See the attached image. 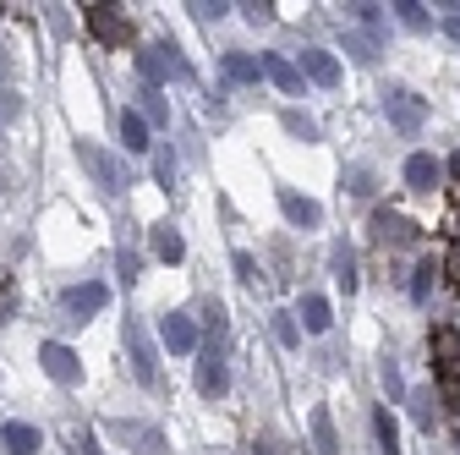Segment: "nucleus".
<instances>
[{"label": "nucleus", "instance_id": "72a5a7b5", "mask_svg": "<svg viewBox=\"0 0 460 455\" xmlns=\"http://www.w3.org/2000/svg\"><path fill=\"white\" fill-rule=\"evenodd\" d=\"M351 17H357L362 28H378V17H384V6H351Z\"/></svg>", "mask_w": 460, "mask_h": 455}, {"label": "nucleus", "instance_id": "4be33fe9", "mask_svg": "<svg viewBox=\"0 0 460 455\" xmlns=\"http://www.w3.org/2000/svg\"><path fill=\"white\" fill-rule=\"evenodd\" d=\"M154 253H159L164 263H181V253H187L181 231H170V225H159V231H154Z\"/></svg>", "mask_w": 460, "mask_h": 455}, {"label": "nucleus", "instance_id": "ea45409f", "mask_svg": "<svg viewBox=\"0 0 460 455\" xmlns=\"http://www.w3.org/2000/svg\"><path fill=\"white\" fill-rule=\"evenodd\" d=\"M12 77V61H6V49H0V83H6Z\"/></svg>", "mask_w": 460, "mask_h": 455}, {"label": "nucleus", "instance_id": "9d476101", "mask_svg": "<svg viewBox=\"0 0 460 455\" xmlns=\"http://www.w3.org/2000/svg\"><path fill=\"white\" fill-rule=\"evenodd\" d=\"M302 77L318 83V88H334L340 83V61H334L329 49H302Z\"/></svg>", "mask_w": 460, "mask_h": 455}, {"label": "nucleus", "instance_id": "6ab92c4d", "mask_svg": "<svg viewBox=\"0 0 460 455\" xmlns=\"http://www.w3.org/2000/svg\"><path fill=\"white\" fill-rule=\"evenodd\" d=\"M225 77L230 83H258L263 77V61H252V55H242V49H230L225 55Z\"/></svg>", "mask_w": 460, "mask_h": 455}, {"label": "nucleus", "instance_id": "bb28decb", "mask_svg": "<svg viewBox=\"0 0 460 455\" xmlns=\"http://www.w3.org/2000/svg\"><path fill=\"white\" fill-rule=\"evenodd\" d=\"M400 22H406V28H428V6H417V0H400Z\"/></svg>", "mask_w": 460, "mask_h": 455}, {"label": "nucleus", "instance_id": "a211bd4d", "mask_svg": "<svg viewBox=\"0 0 460 455\" xmlns=\"http://www.w3.org/2000/svg\"><path fill=\"white\" fill-rule=\"evenodd\" d=\"M313 444H318V455H340V433H334L329 406H313Z\"/></svg>", "mask_w": 460, "mask_h": 455}, {"label": "nucleus", "instance_id": "9b49d317", "mask_svg": "<svg viewBox=\"0 0 460 455\" xmlns=\"http://www.w3.org/2000/svg\"><path fill=\"white\" fill-rule=\"evenodd\" d=\"M198 389H203V395H225V389H230V373H225L219 346H208V352H203V362H198Z\"/></svg>", "mask_w": 460, "mask_h": 455}, {"label": "nucleus", "instance_id": "20e7f679", "mask_svg": "<svg viewBox=\"0 0 460 455\" xmlns=\"http://www.w3.org/2000/svg\"><path fill=\"white\" fill-rule=\"evenodd\" d=\"M384 116H389L400 132H422L428 110H422V99H417L411 88H389V94H384Z\"/></svg>", "mask_w": 460, "mask_h": 455}, {"label": "nucleus", "instance_id": "f704fd0d", "mask_svg": "<svg viewBox=\"0 0 460 455\" xmlns=\"http://www.w3.org/2000/svg\"><path fill=\"white\" fill-rule=\"evenodd\" d=\"M285 127H291V132H302V138H318V127H313L307 116H296V110H291V116H285Z\"/></svg>", "mask_w": 460, "mask_h": 455}, {"label": "nucleus", "instance_id": "1a4fd4ad", "mask_svg": "<svg viewBox=\"0 0 460 455\" xmlns=\"http://www.w3.org/2000/svg\"><path fill=\"white\" fill-rule=\"evenodd\" d=\"M127 346H132V373H137V384H154L159 368H154V346H148L143 324H127Z\"/></svg>", "mask_w": 460, "mask_h": 455}, {"label": "nucleus", "instance_id": "393cba45", "mask_svg": "<svg viewBox=\"0 0 460 455\" xmlns=\"http://www.w3.org/2000/svg\"><path fill=\"white\" fill-rule=\"evenodd\" d=\"M203 329H208V346H219V340H225V308H219V302H208Z\"/></svg>", "mask_w": 460, "mask_h": 455}, {"label": "nucleus", "instance_id": "7c9ffc66", "mask_svg": "<svg viewBox=\"0 0 460 455\" xmlns=\"http://www.w3.org/2000/svg\"><path fill=\"white\" fill-rule=\"evenodd\" d=\"M143 116H148V121H164V99H159L154 88H143Z\"/></svg>", "mask_w": 460, "mask_h": 455}, {"label": "nucleus", "instance_id": "37998d69", "mask_svg": "<svg viewBox=\"0 0 460 455\" xmlns=\"http://www.w3.org/2000/svg\"><path fill=\"white\" fill-rule=\"evenodd\" d=\"M455 269H460V247H455Z\"/></svg>", "mask_w": 460, "mask_h": 455}, {"label": "nucleus", "instance_id": "f257e3e1", "mask_svg": "<svg viewBox=\"0 0 460 455\" xmlns=\"http://www.w3.org/2000/svg\"><path fill=\"white\" fill-rule=\"evenodd\" d=\"M137 72L148 77V88H159V83H170V77H187V67H181V49L176 44H148L143 55H137Z\"/></svg>", "mask_w": 460, "mask_h": 455}, {"label": "nucleus", "instance_id": "a878e982", "mask_svg": "<svg viewBox=\"0 0 460 455\" xmlns=\"http://www.w3.org/2000/svg\"><path fill=\"white\" fill-rule=\"evenodd\" d=\"M373 225H378V236H394V242H400V236H411V225L400 219V214H378Z\"/></svg>", "mask_w": 460, "mask_h": 455}, {"label": "nucleus", "instance_id": "2eb2a0df", "mask_svg": "<svg viewBox=\"0 0 460 455\" xmlns=\"http://www.w3.org/2000/svg\"><path fill=\"white\" fill-rule=\"evenodd\" d=\"M121 143H127V154H148L154 143H148V116L143 110H121Z\"/></svg>", "mask_w": 460, "mask_h": 455}, {"label": "nucleus", "instance_id": "58836bf2", "mask_svg": "<svg viewBox=\"0 0 460 455\" xmlns=\"http://www.w3.org/2000/svg\"><path fill=\"white\" fill-rule=\"evenodd\" d=\"M444 28H449V33L460 39V6H449V17H444Z\"/></svg>", "mask_w": 460, "mask_h": 455}, {"label": "nucleus", "instance_id": "79ce46f5", "mask_svg": "<svg viewBox=\"0 0 460 455\" xmlns=\"http://www.w3.org/2000/svg\"><path fill=\"white\" fill-rule=\"evenodd\" d=\"M449 170H455V176H460V154H455V159H449Z\"/></svg>", "mask_w": 460, "mask_h": 455}, {"label": "nucleus", "instance_id": "a19ab883", "mask_svg": "<svg viewBox=\"0 0 460 455\" xmlns=\"http://www.w3.org/2000/svg\"><path fill=\"white\" fill-rule=\"evenodd\" d=\"M258 455H285V450H274V444H263V450H258Z\"/></svg>", "mask_w": 460, "mask_h": 455}, {"label": "nucleus", "instance_id": "f3484780", "mask_svg": "<svg viewBox=\"0 0 460 455\" xmlns=\"http://www.w3.org/2000/svg\"><path fill=\"white\" fill-rule=\"evenodd\" d=\"M329 324H334V308L323 297H302V329L307 335H329Z\"/></svg>", "mask_w": 460, "mask_h": 455}, {"label": "nucleus", "instance_id": "0eeeda50", "mask_svg": "<svg viewBox=\"0 0 460 455\" xmlns=\"http://www.w3.org/2000/svg\"><path fill=\"white\" fill-rule=\"evenodd\" d=\"M159 340H164L170 357H187V352L198 346V324H192V313H164V318H159Z\"/></svg>", "mask_w": 460, "mask_h": 455}, {"label": "nucleus", "instance_id": "2f4dec72", "mask_svg": "<svg viewBox=\"0 0 460 455\" xmlns=\"http://www.w3.org/2000/svg\"><path fill=\"white\" fill-rule=\"evenodd\" d=\"M242 12H247V22H269V17H274V6H269V0H247Z\"/></svg>", "mask_w": 460, "mask_h": 455}, {"label": "nucleus", "instance_id": "473e14b6", "mask_svg": "<svg viewBox=\"0 0 460 455\" xmlns=\"http://www.w3.org/2000/svg\"><path fill=\"white\" fill-rule=\"evenodd\" d=\"M154 176L170 187V182H176V159H170V154H159V159H154Z\"/></svg>", "mask_w": 460, "mask_h": 455}, {"label": "nucleus", "instance_id": "aec40b11", "mask_svg": "<svg viewBox=\"0 0 460 455\" xmlns=\"http://www.w3.org/2000/svg\"><path fill=\"white\" fill-rule=\"evenodd\" d=\"M373 433H378V450H384V455H400V423L389 417V406L373 412Z\"/></svg>", "mask_w": 460, "mask_h": 455}, {"label": "nucleus", "instance_id": "c9c22d12", "mask_svg": "<svg viewBox=\"0 0 460 455\" xmlns=\"http://www.w3.org/2000/svg\"><path fill=\"white\" fill-rule=\"evenodd\" d=\"M230 263H236V274H242V280H258V263H252V253H236Z\"/></svg>", "mask_w": 460, "mask_h": 455}, {"label": "nucleus", "instance_id": "4c0bfd02", "mask_svg": "<svg viewBox=\"0 0 460 455\" xmlns=\"http://www.w3.org/2000/svg\"><path fill=\"white\" fill-rule=\"evenodd\" d=\"M12 116H17V99H12V94H0V121H12Z\"/></svg>", "mask_w": 460, "mask_h": 455}, {"label": "nucleus", "instance_id": "c85d7f7f", "mask_svg": "<svg viewBox=\"0 0 460 455\" xmlns=\"http://www.w3.org/2000/svg\"><path fill=\"white\" fill-rule=\"evenodd\" d=\"M433 274H438L433 258H422V263H417V280H411V297H428V291H433Z\"/></svg>", "mask_w": 460, "mask_h": 455}, {"label": "nucleus", "instance_id": "f03ea898", "mask_svg": "<svg viewBox=\"0 0 460 455\" xmlns=\"http://www.w3.org/2000/svg\"><path fill=\"white\" fill-rule=\"evenodd\" d=\"M433 368H438L444 389L460 401V335H455L449 324H438V329H433Z\"/></svg>", "mask_w": 460, "mask_h": 455}, {"label": "nucleus", "instance_id": "ddd939ff", "mask_svg": "<svg viewBox=\"0 0 460 455\" xmlns=\"http://www.w3.org/2000/svg\"><path fill=\"white\" fill-rule=\"evenodd\" d=\"M0 444H6L12 455H39L44 450V439H39L33 423H6V428H0Z\"/></svg>", "mask_w": 460, "mask_h": 455}, {"label": "nucleus", "instance_id": "39448f33", "mask_svg": "<svg viewBox=\"0 0 460 455\" xmlns=\"http://www.w3.org/2000/svg\"><path fill=\"white\" fill-rule=\"evenodd\" d=\"M83 22H88V33L99 44H127L132 39V22L115 12V6H83Z\"/></svg>", "mask_w": 460, "mask_h": 455}, {"label": "nucleus", "instance_id": "dca6fc26", "mask_svg": "<svg viewBox=\"0 0 460 455\" xmlns=\"http://www.w3.org/2000/svg\"><path fill=\"white\" fill-rule=\"evenodd\" d=\"M329 269H334V280H340V291L351 297V291H357V253L345 247V242H334V253H329Z\"/></svg>", "mask_w": 460, "mask_h": 455}, {"label": "nucleus", "instance_id": "4468645a", "mask_svg": "<svg viewBox=\"0 0 460 455\" xmlns=\"http://www.w3.org/2000/svg\"><path fill=\"white\" fill-rule=\"evenodd\" d=\"M279 209H285V219H291V225H318V219H323V209H318L313 198L291 192V187H279Z\"/></svg>", "mask_w": 460, "mask_h": 455}, {"label": "nucleus", "instance_id": "6e6552de", "mask_svg": "<svg viewBox=\"0 0 460 455\" xmlns=\"http://www.w3.org/2000/svg\"><path fill=\"white\" fill-rule=\"evenodd\" d=\"M258 61H263V77L279 94H302V67L291 61V55H258Z\"/></svg>", "mask_w": 460, "mask_h": 455}, {"label": "nucleus", "instance_id": "412c9836", "mask_svg": "<svg viewBox=\"0 0 460 455\" xmlns=\"http://www.w3.org/2000/svg\"><path fill=\"white\" fill-rule=\"evenodd\" d=\"M104 302H110L104 286H77V291H66V308H72V313H99Z\"/></svg>", "mask_w": 460, "mask_h": 455}, {"label": "nucleus", "instance_id": "c756f323", "mask_svg": "<svg viewBox=\"0 0 460 455\" xmlns=\"http://www.w3.org/2000/svg\"><path fill=\"white\" fill-rule=\"evenodd\" d=\"M274 335L285 340V346H296V340H302V335H296V318H291V313H274Z\"/></svg>", "mask_w": 460, "mask_h": 455}, {"label": "nucleus", "instance_id": "7ed1b4c3", "mask_svg": "<svg viewBox=\"0 0 460 455\" xmlns=\"http://www.w3.org/2000/svg\"><path fill=\"white\" fill-rule=\"evenodd\" d=\"M77 159H83V170H88V176H93V182H99L104 192H121V187H127L121 165H115V159H110V154H104L99 143H88V138H83V143H77Z\"/></svg>", "mask_w": 460, "mask_h": 455}, {"label": "nucleus", "instance_id": "f8f14e48", "mask_svg": "<svg viewBox=\"0 0 460 455\" xmlns=\"http://www.w3.org/2000/svg\"><path fill=\"white\" fill-rule=\"evenodd\" d=\"M438 176H444V165H438L433 154H411V159H406V187L433 192V187H438Z\"/></svg>", "mask_w": 460, "mask_h": 455}, {"label": "nucleus", "instance_id": "e433bc0d", "mask_svg": "<svg viewBox=\"0 0 460 455\" xmlns=\"http://www.w3.org/2000/svg\"><path fill=\"white\" fill-rule=\"evenodd\" d=\"M378 379H384V389H389V395H400V368H394V362H384V368H378Z\"/></svg>", "mask_w": 460, "mask_h": 455}, {"label": "nucleus", "instance_id": "cd10ccee", "mask_svg": "<svg viewBox=\"0 0 460 455\" xmlns=\"http://www.w3.org/2000/svg\"><path fill=\"white\" fill-rule=\"evenodd\" d=\"M187 12H192L198 22H219V17H225L230 6H225V0H214V6H208V0H192V6H187Z\"/></svg>", "mask_w": 460, "mask_h": 455}, {"label": "nucleus", "instance_id": "5701e85b", "mask_svg": "<svg viewBox=\"0 0 460 455\" xmlns=\"http://www.w3.org/2000/svg\"><path fill=\"white\" fill-rule=\"evenodd\" d=\"M345 49H351L357 61H378V39H373V33H357V28H345Z\"/></svg>", "mask_w": 460, "mask_h": 455}, {"label": "nucleus", "instance_id": "423d86ee", "mask_svg": "<svg viewBox=\"0 0 460 455\" xmlns=\"http://www.w3.org/2000/svg\"><path fill=\"white\" fill-rule=\"evenodd\" d=\"M39 368H44L55 384H77V379H83L77 352H72V346H61V340H44V346H39Z\"/></svg>", "mask_w": 460, "mask_h": 455}, {"label": "nucleus", "instance_id": "b1692460", "mask_svg": "<svg viewBox=\"0 0 460 455\" xmlns=\"http://www.w3.org/2000/svg\"><path fill=\"white\" fill-rule=\"evenodd\" d=\"M433 406H438V401H433V389H417V395H411V412H417L422 428H433V417H438Z\"/></svg>", "mask_w": 460, "mask_h": 455}]
</instances>
